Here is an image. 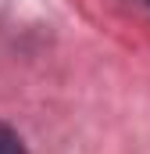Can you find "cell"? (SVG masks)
<instances>
[{"instance_id": "2", "label": "cell", "mask_w": 150, "mask_h": 154, "mask_svg": "<svg viewBox=\"0 0 150 154\" xmlns=\"http://www.w3.org/2000/svg\"><path fill=\"white\" fill-rule=\"evenodd\" d=\"M147 4H150V0H147Z\"/></svg>"}, {"instance_id": "1", "label": "cell", "mask_w": 150, "mask_h": 154, "mask_svg": "<svg viewBox=\"0 0 150 154\" xmlns=\"http://www.w3.org/2000/svg\"><path fill=\"white\" fill-rule=\"evenodd\" d=\"M0 154H25L22 136H18L11 125H4V122H0Z\"/></svg>"}]
</instances>
